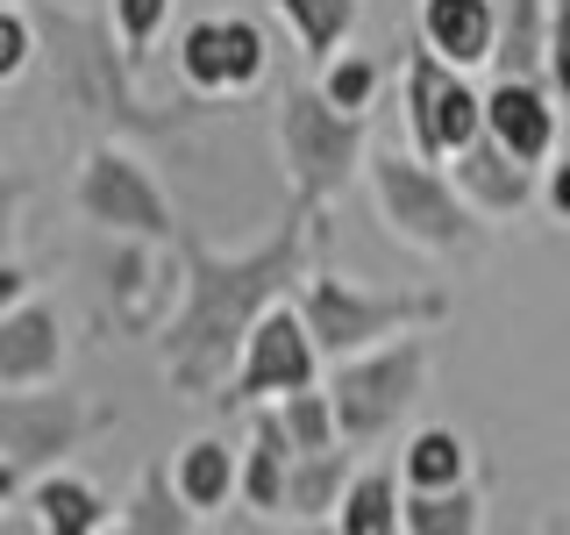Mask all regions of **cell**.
Returning a JSON list of instances; mask_svg holds the SVG:
<instances>
[{"label": "cell", "instance_id": "cell-14", "mask_svg": "<svg viewBox=\"0 0 570 535\" xmlns=\"http://www.w3.org/2000/svg\"><path fill=\"white\" fill-rule=\"evenodd\" d=\"M414 29L435 58L478 71V65H492V43H499V0H421Z\"/></svg>", "mask_w": 570, "mask_h": 535}, {"label": "cell", "instance_id": "cell-7", "mask_svg": "<svg viewBox=\"0 0 570 535\" xmlns=\"http://www.w3.org/2000/svg\"><path fill=\"white\" fill-rule=\"evenodd\" d=\"M400 121H406V150L428 165H450L471 136H485V86H471V71L435 58V50H406L400 65Z\"/></svg>", "mask_w": 570, "mask_h": 535}, {"label": "cell", "instance_id": "cell-28", "mask_svg": "<svg viewBox=\"0 0 570 535\" xmlns=\"http://www.w3.org/2000/svg\"><path fill=\"white\" fill-rule=\"evenodd\" d=\"M264 71H272V50H264V29L249 14H228V86L236 94H257Z\"/></svg>", "mask_w": 570, "mask_h": 535}, {"label": "cell", "instance_id": "cell-25", "mask_svg": "<svg viewBox=\"0 0 570 535\" xmlns=\"http://www.w3.org/2000/svg\"><path fill=\"white\" fill-rule=\"evenodd\" d=\"M314 86L335 107H350V115H371V107H379V86H385V65L371 58V50H350L343 43L328 65H314Z\"/></svg>", "mask_w": 570, "mask_h": 535}, {"label": "cell", "instance_id": "cell-17", "mask_svg": "<svg viewBox=\"0 0 570 535\" xmlns=\"http://www.w3.org/2000/svg\"><path fill=\"white\" fill-rule=\"evenodd\" d=\"M350 478H356V450H350V442L299 450L293 457V486H285V514H293V522H335Z\"/></svg>", "mask_w": 570, "mask_h": 535}, {"label": "cell", "instance_id": "cell-11", "mask_svg": "<svg viewBox=\"0 0 570 535\" xmlns=\"http://www.w3.org/2000/svg\"><path fill=\"white\" fill-rule=\"evenodd\" d=\"M450 178H456V193L485 214V222H513V214H528L534 201H542V165H521V157H513L507 143H492V136L463 143V150L450 157Z\"/></svg>", "mask_w": 570, "mask_h": 535}, {"label": "cell", "instance_id": "cell-15", "mask_svg": "<svg viewBox=\"0 0 570 535\" xmlns=\"http://www.w3.org/2000/svg\"><path fill=\"white\" fill-rule=\"evenodd\" d=\"M293 436L278 428L272 400L257 407V428H249V450H243V507L249 514H285V486H293Z\"/></svg>", "mask_w": 570, "mask_h": 535}, {"label": "cell", "instance_id": "cell-4", "mask_svg": "<svg viewBox=\"0 0 570 535\" xmlns=\"http://www.w3.org/2000/svg\"><path fill=\"white\" fill-rule=\"evenodd\" d=\"M272 136H278L285 178H293V201H307L321 214L356 186V172H364V157H371V115L335 107L321 86H293V94L278 100Z\"/></svg>", "mask_w": 570, "mask_h": 535}, {"label": "cell", "instance_id": "cell-32", "mask_svg": "<svg viewBox=\"0 0 570 535\" xmlns=\"http://www.w3.org/2000/svg\"><path fill=\"white\" fill-rule=\"evenodd\" d=\"M22 300H29V272H22L14 257H0V314L22 308Z\"/></svg>", "mask_w": 570, "mask_h": 535}, {"label": "cell", "instance_id": "cell-26", "mask_svg": "<svg viewBox=\"0 0 570 535\" xmlns=\"http://www.w3.org/2000/svg\"><path fill=\"white\" fill-rule=\"evenodd\" d=\"M278 428L293 436V450H328V442H343V421H335V400L328 386H299L285 392V400H272Z\"/></svg>", "mask_w": 570, "mask_h": 535}, {"label": "cell", "instance_id": "cell-24", "mask_svg": "<svg viewBox=\"0 0 570 535\" xmlns=\"http://www.w3.org/2000/svg\"><path fill=\"white\" fill-rule=\"evenodd\" d=\"M400 528L406 535H478V528H485V493H478L471 478H463V486H435V493L406 486Z\"/></svg>", "mask_w": 570, "mask_h": 535}, {"label": "cell", "instance_id": "cell-18", "mask_svg": "<svg viewBox=\"0 0 570 535\" xmlns=\"http://www.w3.org/2000/svg\"><path fill=\"white\" fill-rule=\"evenodd\" d=\"M400 507H406L400 457L392 464H356V478H350V493H343V507H335L328 528H343V535H406Z\"/></svg>", "mask_w": 570, "mask_h": 535}, {"label": "cell", "instance_id": "cell-22", "mask_svg": "<svg viewBox=\"0 0 570 535\" xmlns=\"http://www.w3.org/2000/svg\"><path fill=\"white\" fill-rule=\"evenodd\" d=\"M400 478H406L414 493H435V486H463V478H471V442H463L456 428L428 421V428H414V436L400 442Z\"/></svg>", "mask_w": 570, "mask_h": 535}, {"label": "cell", "instance_id": "cell-19", "mask_svg": "<svg viewBox=\"0 0 570 535\" xmlns=\"http://www.w3.org/2000/svg\"><path fill=\"white\" fill-rule=\"evenodd\" d=\"M492 79H549V0H499Z\"/></svg>", "mask_w": 570, "mask_h": 535}, {"label": "cell", "instance_id": "cell-2", "mask_svg": "<svg viewBox=\"0 0 570 535\" xmlns=\"http://www.w3.org/2000/svg\"><path fill=\"white\" fill-rule=\"evenodd\" d=\"M364 186H371V207H379L392 243L421 250V257H463V250L478 243V222H485V214L456 193L450 165H428L414 150H371Z\"/></svg>", "mask_w": 570, "mask_h": 535}, {"label": "cell", "instance_id": "cell-8", "mask_svg": "<svg viewBox=\"0 0 570 535\" xmlns=\"http://www.w3.org/2000/svg\"><path fill=\"white\" fill-rule=\"evenodd\" d=\"M94 428H107V407H86V392H71L65 379L0 386V457L22 464V478L58 471Z\"/></svg>", "mask_w": 570, "mask_h": 535}, {"label": "cell", "instance_id": "cell-3", "mask_svg": "<svg viewBox=\"0 0 570 535\" xmlns=\"http://www.w3.org/2000/svg\"><path fill=\"white\" fill-rule=\"evenodd\" d=\"M299 314H307V335L321 350V364L335 357H356L385 335H406V329H442L456 314V300L442 285H414V293H379V285H356V279H335V272H307L299 279Z\"/></svg>", "mask_w": 570, "mask_h": 535}, {"label": "cell", "instance_id": "cell-12", "mask_svg": "<svg viewBox=\"0 0 570 535\" xmlns=\"http://www.w3.org/2000/svg\"><path fill=\"white\" fill-rule=\"evenodd\" d=\"M65 379V314L50 300H22L0 314V386Z\"/></svg>", "mask_w": 570, "mask_h": 535}, {"label": "cell", "instance_id": "cell-27", "mask_svg": "<svg viewBox=\"0 0 570 535\" xmlns=\"http://www.w3.org/2000/svg\"><path fill=\"white\" fill-rule=\"evenodd\" d=\"M165 22H171V0H107V29H115V43L129 58H142L165 36Z\"/></svg>", "mask_w": 570, "mask_h": 535}, {"label": "cell", "instance_id": "cell-6", "mask_svg": "<svg viewBox=\"0 0 570 535\" xmlns=\"http://www.w3.org/2000/svg\"><path fill=\"white\" fill-rule=\"evenodd\" d=\"M71 214L121 243H178V214L129 143H94L71 172Z\"/></svg>", "mask_w": 570, "mask_h": 535}, {"label": "cell", "instance_id": "cell-23", "mask_svg": "<svg viewBox=\"0 0 570 535\" xmlns=\"http://www.w3.org/2000/svg\"><path fill=\"white\" fill-rule=\"evenodd\" d=\"M178 79H186L193 100H228V14H200L178 36Z\"/></svg>", "mask_w": 570, "mask_h": 535}, {"label": "cell", "instance_id": "cell-5", "mask_svg": "<svg viewBox=\"0 0 570 535\" xmlns=\"http://www.w3.org/2000/svg\"><path fill=\"white\" fill-rule=\"evenodd\" d=\"M428 329H406V335H385V343L356 350V357H335L328 364V400H335V421H343V442L350 450H379L385 436H400V421L414 415L421 386H428Z\"/></svg>", "mask_w": 570, "mask_h": 535}, {"label": "cell", "instance_id": "cell-20", "mask_svg": "<svg viewBox=\"0 0 570 535\" xmlns=\"http://www.w3.org/2000/svg\"><path fill=\"white\" fill-rule=\"evenodd\" d=\"M115 528H129V535H193V528H200V514H193L186 493H178L171 464H142V478H136V493L121 499V522Z\"/></svg>", "mask_w": 570, "mask_h": 535}, {"label": "cell", "instance_id": "cell-10", "mask_svg": "<svg viewBox=\"0 0 570 535\" xmlns=\"http://www.w3.org/2000/svg\"><path fill=\"white\" fill-rule=\"evenodd\" d=\"M485 136L507 143L521 165H549L563 150V100L549 79H492L485 86Z\"/></svg>", "mask_w": 570, "mask_h": 535}, {"label": "cell", "instance_id": "cell-16", "mask_svg": "<svg viewBox=\"0 0 570 535\" xmlns=\"http://www.w3.org/2000/svg\"><path fill=\"white\" fill-rule=\"evenodd\" d=\"M171 478H178V493L193 499V514H222L228 499L243 493V450H228L222 436H193V442H178Z\"/></svg>", "mask_w": 570, "mask_h": 535}, {"label": "cell", "instance_id": "cell-33", "mask_svg": "<svg viewBox=\"0 0 570 535\" xmlns=\"http://www.w3.org/2000/svg\"><path fill=\"white\" fill-rule=\"evenodd\" d=\"M14 493H29V478H22V464L0 457V507H14Z\"/></svg>", "mask_w": 570, "mask_h": 535}, {"label": "cell", "instance_id": "cell-31", "mask_svg": "<svg viewBox=\"0 0 570 535\" xmlns=\"http://www.w3.org/2000/svg\"><path fill=\"white\" fill-rule=\"evenodd\" d=\"M534 207H542L557 228H570V150H557L542 165V201H534Z\"/></svg>", "mask_w": 570, "mask_h": 535}, {"label": "cell", "instance_id": "cell-30", "mask_svg": "<svg viewBox=\"0 0 570 535\" xmlns=\"http://www.w3.org/2000/svg\"><path fill=\"white\" fill-rule=\"evenodd\" d=\"M549 94L570 107V0H549Z\"/></svg>", "mask_w": 570, "mask_h": 535}, {"label": "cell", "instance_id": "cell-13", "mask_svg": "<svg viewBox=\"0 0 570 535\" xmlns=\"http://www.w3.org/2000/svg\"><path fill=\"white\" fill-rule=\"evenodd\" d=\"M29 522L43 535H107L121 522V507H107V493L79 471H36L29 478Z\"/></svg>", "mask_w": 570, "mask_h": 535}, {"label": "cell", "instance_id": "cell-9", "mask_svg": "<svg viewBox=\"0 0 570 535\" xmlns=\"http://www.w3.org/2000/svg\"><path fill=\"white\" fill-rule=\"evenodd\" d=\"M321 350H314V335H307V314H299V300L285 293L272 300L257 321H249V335H243V357H236V371H228V386H222V400L214 407H264V400H285V392H299V386H321Z\"/></svg>", "mask_w": 570, "mask_h": 535}, {"label": "cell", "instance_id": "cell-29", "mask_svg": "<svg viewBox=\"0 0 570 535\" xmlns=\"http://www.w3.org/2000/svg\"><path fill=\"white\" fill-rule=\"evenodd\" d=\"M29 65H36V29H29V14L14 8V0H0V86L22 79Z\"/></svg>", "mask_w": 570, "mask_h": 535}, {"label": "cell", "instance_id": "cell-21", "mask_svg": "<svg viewBox=\"0 0 570 535\" xmlns=\"http://www.w3.org/2000/svg\"><path fill=\"white\" fill-rule=\"evenodd\" d=\"M272 14L293 29L299 58H307V65H328L335 50L356 36V14H364V0H272Z\"/></svg>", "mask_w": 570, "mask_h": 535}, {"label": "cell", "instance_id": "cell-1", "mask_svg": "<svg viewBox=\"0 0 570 535\" xmlns=\"http://www.w3.org/2000/svg\"><path fill=\"white\" fill-rule=\"evenodd\" d=\"M314 222L321 207L293 201V214L278 222L272 243L243 250V257H222V250H207L200 236H178V300L165 314V329L150 335L157 357H165V379L178 392H200V400H222L228 371H236L243 357V335L249 321H257L272 300L299 293V279H307V243H314Z\"/></svg>", "mask_w": 570, "mask_h": 535}]
</instances>
